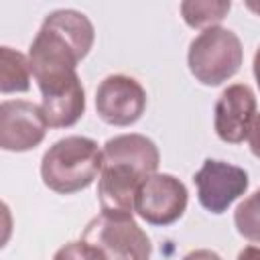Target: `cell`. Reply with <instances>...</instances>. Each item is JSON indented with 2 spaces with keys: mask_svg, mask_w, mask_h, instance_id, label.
Masks as SVG:
<instances>
[{
  "mask_svg": "<svg viewBox=\"0 0 260 260\" xmlns=\"http://www.w3.org/2000/svg\"><path fill=\"white\" fill-rule=\"evenodd\" d=\"M230 0H185L181 2L179 10L187 26L191 28H209L217 26L230 12Z\"/></svg>",
  "mask_w": 260,
  "mask_h": 260,
  "instance_id": "4fadbf2b",
  "label": "cell"
},
{
  "mask_svg": "<svg viewBox=\"0 0 260 260\" xmlns=\"http://www.w3.org/2000/svg\"><path fill=\"white\" fill-rule=\"evenodd\" d=\"M246 6H248V8L252 10V12H256V14H260V4H254V2H248Z\"/></svg>",
  "mask_w": 260,
  "mask_h": 260,
  "instance_id": "ffe728a7",
  "label": "cell"
},
{
  "mask_svg": "<svg viewBox=\"0 0 260 260\" xmlns=\"http://www.w3.org/2000/svg\"><path fill=\"white\" fill-rule=\"evenodd\" d=\"M53 260H104V258H102L100 252H98L93 246H89L87 242L75 240V242H67L65 246H61V248L55 252Z\"/></svg>",
  "mask_w": 260,
  "mask_h": 260,
  "instance_id": "9a60e30c",
  "label": "cell"
},
{
  "mask_svg": "<svg viewBox=\"0 0 260 260\" xmlns=\"http://www.w3.org/2000/svg\"><path fill=\"white\" fill-rule=\"evenodd\" d=\"M252 71H254V79H256V83H258V89H260V47H258V49H256V53H254Z\"/></svg>",
  "mask_w": 260,
  "mask_h": 260,
  "instance_id": "d6986e66",
  "label": "cell"
},
{
  "mask_svg": "<svg viewBox=\"0 0 260 260\" xmlns=\"http://www.w3.org/2000/svg\"><path fill=\"white\" fill-rule=\"evenodd\" d=\"M43 102V114L49 128H69L77 124L85 112V89L77 73L39 85Z\"/></svg>",
  "mask_w": 260,
  "mask_h": 260,
  "instance_id": "8fae6325",
  "label": "cell"
},
{
  "mask_svg": "<svg viewBox=\"0 0 260 260\" xmlns=\"http://www.w3.org/2000/svg\"><path fill=\"white\" fill-rule=\"evenodd\" d=\"M30 63L28 55L12 49L0 47V91L2 93H18L30 89Z\"/></svg>",
  "mask_w": 260,
  "mask_h": 260,
  "instance_id": "7c38bea8",
  "label": "cell"
},
{
  "mask_svg": "<svg viewBox=\"0 0 260 260\" xmlns=\"http://www.w3.org/2000/svg\"><path fill=\"white\" fill-rule=\"evenodd\" d=\"M146 110V91L130 75L114 73L100 81L95 89V112L110 126H132Z\"/></svg>",
  "mask_w": 260,
  "mask_h": 260,
  "instance_id": "ba28073f",
  "label": "cell"
},
{
  "mask_svg": "<svg viewBox=\"0 0 260 260\" xmlns=\"http://www.w3.org/2000/svg\"><path fill=\"white\" fill-rule=\"evenodd\" d=\"M104 152L93 138L65 136L53 142L41 158L45 187L59 195H73L87 189L102 173Z\"/></svg>",
  "mask_w": 260,
  "mask_h": 260,
  "instance_id": "3957f363",
  "label": "cell"
},
{
  "mask_svg": "<svg viewBox=\"0 0 260 260\" xmlns=\"http://www.w3.org/2000/svg\"><path fill=\"white\" fill-rule=\"evenodd\" d=\"M244 61L240 37L225 26H209L201 30L187 51V65L191 75L209 87L232 79Z\"/></svg>",
  "mask_w": 260,
  "mask_h": 260,
  "instance_id": "277c9868",
  "label": "cell"
},
{
  "mask_svg": "<svg viewBox=\"0 0 260 260\" xmlns=\"http://www.w3.org/2000/svg\"><path fill=\"white\" fill-rule=\"evenodd\" d=\"M193 183L197 187V199L201 207L213 215H219L248 191L250 177L238 165L205 158L201 169L193 175Z\"/></svg>",
  "mask_w": 260,
  "mask_h": 260,
  "instance_id": "52a82bcc",
  "label": "cell"
},
{
  "mask_svg": "<svg viewBox=\"0 0 260 260\" xmlns=\"http://www.w3.org/2000/svg\"><path fill=\"white\" fill-rule=\"evenodd\" d=\"M95 41L91 20L73 8H59L45 16L28 47V63L37 85L77 73Z\"/></svg>",
  "mask_w": 260,
  "mask_h": 260,
  "instance_id": "7a4b0ae2",
  "label": "cell"
},
{
  "mask_svg": "<svg viewBox=\"0 0 260 260\" xmlns=\"http://www.w3.org/2000/svg\"><path fill=\"white\" fill-rule=\"evenodd\" d=\"M81 240L104 260H150L152 244L132 215L100 211L85 225Z\"/></svg>",
  "mask_w": 260,
  "mask_h": 260,
  "instance_id": "5b68a950",
  "label": "cell"
},
{
  "mask_svg": "<svg viewBox=\"0 0 260 260\" xmlns=\"http://www.w3.org/2000/svg\"><path fill=\"white\" fill-rule=\"evenodd\" d=\"M238 260H260V246H244L238 252Z\"/></svg>",
  "mask_w": 260,
  "mask_h": 260,
  "instance_id": "ac0fdd59",
  "label": "cell"
},
{
  "mask_svg": "<svg viewBox=\"0 0 260 260\" xmlns=\"http://www.w3.org/2000/svg\"><path fill=\"white\" fill-rule=\"evenodd\" d=\"M256 114L254 89L246 83H232L219 93L213 108L215 134L228 144H240L248 138Z\"/></svg>",
  "mask_w": 260,
  "mask_h": 260,
  "instance_id": "30bf717a",
  "label": "cell"
},
{
  "mask_svg": "<svg viewBox=\"0 0 260 260\" xmlns=\"http://www.w3.org/2000/svg\"><path fill=\"white\" fill-rule=\"evenodd\" d=\"M49 130L43 108L26 100H4L0 104V148L26 152L37 148Z\"/></svg>",
  "mask_w": 260,
  "mask_h": 260,
  "instance_id": "9c48e42d",
  "label": "cell"
},
{
  "mask_svg": "<svg viewBox=\"0 0 260 260\" xmlns=\"http://www.w3.org/2000/svg\"><path fill=\"white\" fill-rule=\"evenodd\" d=\"M248 146H250V152L260 158V114H256L252 126H250V132H248Z\"/></svg>",
  "mask_w": 260,
  "mask_h": 260,
  "instance_id": "2e32d148",
  "label": "cell"
},
{
  "mask_svg": "<svg viewBox=\"0 0 260 260\" xmlns=\"http://www.w3.org/2000/svg\"><path fill=\"white\" fill-rule=\"evenodd\" d=\"M183 260H221V256L215 252V250H209V248H197V250H191L183 256Z\"/></svg>",
  "mask_w": 260,
  "mask_h": 260,
  "instance_id": "e0dca14e",
  "label": "cell"
},
{
  "mask_svg": "<svg viewBox=\"0 0 260 260\" xmlns=\"http://www.w3.org/2000/svg\"><path fill=\"white\" fill-rule=\"evenodd\" d=\"M189 203L187 187L171 173L150 175L138 189L134 211L150 225H171L183 217Z\"/></svg>",
  "mask_w": 260,
  "mask_h": 260,
  "instance_id": "8992f818",
  "label": "cell"
},
{
  "mask_svg": "<svg viewBox=\"0 0 260 260\" xmlns=\"http://www.w3.org/2000/svg\"><path fill=\"white\" fill-rule=\"evenodd\" d=\"M104 165L98 179V201L106 213H134L140 185L158 173L160 152L144 134H118L102 146Z\"/></svg>",
  "mask_w": 260,
  "mask_h": 260,
  "instance_id": "6da1fadb",
  "label": "cell"
},
{
  "mask_svg": "<svg viewBox=\"0 0 260 260\" xmlns=\"http://www.w3.org/2000/svg\"><path fill=\"white\" fill-rule=\"evenodd\" d=\"M234 225L244 240L260 244V189L238 203L234 211Z\"/></svg>",
  "mask_w": 260,
  "mask_h": 260,
  "instance_id": "5bb4252c",
  "label": "cell"
}]
</instances>
